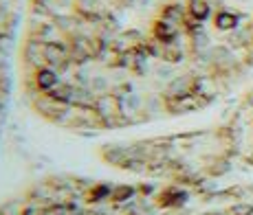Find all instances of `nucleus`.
<instances>
[{
  "mask_svg": "<svg viewBox=\"0 0 253 215\" xmlns=\"http://www.w3.org/2000/svg\"><path fill=\"white\" fill-rule=\"evenodd\" d=\"M251 60L247 0H27L18 84L44 121L97 134L207 108Z\"/></svg>",
  "mask_w": 253,
  "mask_h": 215,
  "instance_id": "f257e3e1",
  "label": "nucleus"
},
{
  "mask_svg": "<svg viewBox=\"0 0 253 215\" xmlns=\"http://www.w3.org/2000/svg\"><path fill=\"white\" fill-rule=\"evenodd\" d=\"M27 0H0V132L18 75V51Z\"/></svg>",
  "mask_w": 253,
  "mask_h": 215,
  "instance_id": "f03ea898",
  "label": "nucleus"
}]
</instances>
